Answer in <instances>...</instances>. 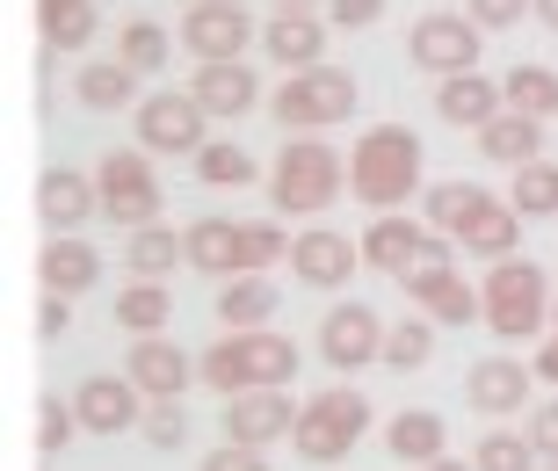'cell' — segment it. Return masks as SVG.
<instances>
[{
	"mask_svg": "<svg viewBox=\"0 0 558 471\" xmlns=\"http://www.w3.org/2000/svg\"><path fill=\"white\" fill-rule=\"evenodd\" d=\"M196 182H204V189H247V182H262V167H254L247 145L210 138L204 153H196Z\"/></svg>",
	"mask_w": 558,
	"mask_h": 471,
	"instance_id": "e575fe53",
	"label": "cell"
},
{
	"mask_svg": "<svg viewBox=\"0 0 558 471\" xmlns=\"http://www.w3.org/2000/svg\"><path fill=\"white\" fill-rule=\"evenodd\" d=\"M189 246V268H204V276H269L276 262H290V240L276 218H196L182 232Z\"/></svg>",
	"mask_w": 558,
	"mask_h": 471,
	"instance_id": "6da1fadb",
	"label": "cell"
},
{
	"mask_svg": "<svg viewBox=\"0 0 558 471\" xmlns=\"http://www.w3.org/2000/svg\"><path fill=\"white\" fill-rule=\"evenodd\" d=\"M551 327H558V298H551Z\"/></svg>",
	"mask_w": 558,
	"mask_h": 471,
	"instance_id": "816d5d0a",
	"label": "cell"
},
{
	"mask_svg": "<svg viewBox=\"0 0 558 471\" xmlns=\"http://www.w3.org/2000/svg\"><path fill=\"white\" fill-rule=\"evenodd\" d=\"M500 102L515 109V117H530V123H551L558 117V73L551 65H508V73H500Z\"/></svg>",
	"mask_w": 558,
	"mask_h": 471,
	"instance_id": "f546056e",
	"label": "cell"
},
{
	"mask_svg": "<svg viewBox=\"0 0 558 471\" xmlns=\"http://www.w3.org/2000/svg\"><path fill=\"white\" fill-rule=\"evenodd\" d=\"M254 44V15L240 0H196L182 8V51L196 65H240Z\"/></svg>",
	"mask_w": 558,
	"mask_h": 471,
	"instance_id": "8fae6325",
	"label": "cell"
},
{
	"mask_svg": "<svg viewBox=\"0 0 558 471\" xmlns=\"http://www.w3.org/2000/svg\"><path fill=\"white\" fill-rule=\"evenodd\" d=\"M385 450H392L399 464H435V457H450V428H442V413L407 407V413L385 421Z\"/></svg>",
	"mask_w": 558,
	"mask_h": 471,
	"instance_id": "484cf974",
	"label": "cell"
},
{
	"mask_svg": "<svg viewBox=\"0 0 558 471\" xmlns=\"http://www.w3.org/2000/svg\"><path fill=\"white\" fill-rule=\"evenodd\" d=\"M530 377L537 370L522 355H478L464 377V399H472V413H530Z\"/></svg>",
	"mask_w": 558,
	"mask_h": 471,
	"instance_id": "7402d4cb",
	"label": "cell"
},
{
	"mask_svg": "<svg viewBox=\"0 0 558 471\" xmlns=\"http://www.w3.org/2000/svg\"><path fill=\"white\" fill-rule=\"evenodd\" d=\"M355 262H363V240H349V232H333V226H312L290 240V268H298L305 290H341L355 276Z\"/></svg>",
	"mask_w": 558,
	"mask_h": 471,
	"instance_id": "9a60e30c",
	"label": "cell"
},
{
	"mask_svg": "<svg viewBox=\"0 0 558 471\" xmlns=\"http://www.w3.org/2000/svg\"><path fill=\"white\" fill-rule=\"evenodd\" d=\"M478 29L472 15H457V8H435V15H421L414 29H407V59L421 65V73H435V81H457V73H478Z\"/></svg>",
	"mask_w": 558,
	"mask_h": 471,
	"instance_id": "30bf717a",
	"label": "cell"
},
{
	"mask_svg": "<svg viewBox=\"0 0 558 471\" xmlns=\"http://www.w3.org/2000/svg\"><path fill=\"white\" fill-rule=\"evenodd\" d=\"M269 117L283 123L290 138H319L327 123L355 117V81L341 65H312V73H290L283 87L269 95Z\"/></svg>",
	"mask_w": 558,
	"mask_h": 471,
	"instance_id": "52a82bcc",
	"label": "cell"
},
{
	"mask_svg": "<svg viewBox=\"0 0 558 471\" xmlns=\"http://www.w3.org/2000/svg\"><path fill=\"white\" fill-rule=\"evenodd\" d=\"M138 435L153 443V450H182V443H189V413H182V399H145Z\"/></svg>",
	"mask_w": 558,
	"mask_h": 471,
	"instance_id": "ab89813d",
	"label": "cell"
},
{
	"mask_svg": "<svg viewBox=\"0 0 558 471\" xmlns=\"http://www.w3.org/2000/svg\"><path fill=\"white\" fill-rule=\"evenodd\" d=\"M530 450H537V464H558V399H537L530 407Z\"/></svg>",
	"mask_w": 558,
	"mask_h": 471,
	"instance_id": "b9f144b4",
	"label": "cell"
},
{
	"mask_svg": "<svg viewBox=\"0 0 558 471\" xmlns=\"http://www.w3.org/2000/svg\"><path fill=\"white\" fill-rule=\"evenodd\" d=\"M508 204H515L522 218H558V160H530L522 167Z\"/></svg>",
	"mask_w": 558,
	"mask_h": 471,
	"instance_id": "d590c367",
	"label": "cell"
},
{
	"mask_svg": "<svg viewBox=\"0 0 558 471\" xmlns=\"http://www.w3.org/2000/svg\"><path fill=\"white\" fill-rule=\"evenodd\" d=\"M37 283L44 298H87V290L102 283V254H95V240H81V232H51L37 254Z\"/></svg>",
	"mask_w": 558,
	"mask_h": 471,
	"instance_id": "ac0fdd59",
	"label": "cell"
},
{
	"mask_svg": "<svg viewBox=\"0 0 558 471\" xmlns=\"http://www.w3.org/2000/svg\"><path fill=\"white\" fill-rule=\"evenodd\" d=\"M262 51L290 73H312V65H327V22L312 15V8H290V15H269L262 29Z\"/></svg>",
	"mask_w": 558,
	"mask_h": 471,
	"instance_id": "603a6c76",
	"label": "cell"
},
{
	"mask_svg": "<svg viewBox=\"0 0 558 471\" xmlns=\"http://www.w3.org/2000/svg\"><path fill=\"white\" fill-rule=\"evenodd\" d=\"M182 262H189V246H182V232H167V226H145L124 240V268L138 283H160L167 268H182Z\"/></svg>",
	"mask_w": 558,
	"mask_h": 471,
	"instance_id": "d6a6232c",
	"label": "cell"
},
{
	"mask_svg": "<svg viewBox=\"0 0 558 471\" xmlns=\"http://www.w3.org/2000/svg\"><path fill=\"white\" fill-rule=\"evenodd\" d=\"M73 95H81V109H138V73H131L117 51L109 59H87L81 73H73Z\"/></svg>",
	"mask_w": 558,
	"mask_h": 471,
	"instance_id": "4316f807",
	"label": "cell"
},
{
	"mask_svg": "<svg viewBox=\"0 0 558 471\" xmlns=\"http://www.w3.org/2000/svg\"><path fill=\"white\" fill-rule=\"evenodd\" d=\"M472 464H478V471H537V450H530V435L494 428V435H478Z\"/></svg>",
	"mask_w": 558,
	"mask_h": 471,
	"instance_id": "74e56055",
	"label": "cell"
},
{
	"mask_svg": "<svg viewBox=\"0 0 558 471\" xmlns=\"http://www.w3.org/2000/svg\"><path fill=\"white\" fill-rule=\"evenodd\" d=\"M65 327H73V298H44V312H37V334H44V341H59Z\"/></svg>",
	"mask_w": 558,
	"mask_h": 471,
	"instance_id": "bcb514c9",
	"label": "cell"
},
{
	"mask_svg": "<svg viewBox=\"0 0 558 471\" xmlns=\"http://www.w3.org/2000/svg\"><path fill=\"white\" fill-rule=\"evenodd\" d=\"M478 29H515L522 15H537V0H464Z\"/></svg>",
	"mask_w": 558,
	"mask_h": 471,
	"instance_id": "7bdbcfd3",
	"label": "cell"
},
{
	"mask_svg": "<svg viewBox=\"0 0 558 471\" xmlns=\"http://www.w3.org/2000/svg\"><path fill=\"white\" fill-rule=\"evenodd\" d=\"M530 370H537L544 385H558V327H551V334L537 341V355H530Z\"/></svg>",
	"mask_w": 558,
	"mask_h": 471,
	"instance_id": "7dc6e473",
	"label": "cell"
},
{
	"mask_svg": "<svg viewBox=\"0 0 558 471\" xmlns=\"http://www.w3.org/2000/svg\"><path fill=\"white\" fill-rule=\"evenodd\" d=\"M204 471H269V457L247 450V443H218V450L204 457Z\"/></svg>",
	"mask_w": 558,
	"mask_h": 471,
	"instance_id": "ee69618b",
	"label": "cell"
},
{
	"mask_svg": "<svg viewBox=\"0 0 558 471\" xmlns=\"http://www.w3.org/2000/svg\"><path fill=\"white\" fill-rule=\"evenodd\" d=\"M478 298H486V327H494L500 341H537V334L551 327V283H544V268L522 262V254L486 268Z\"/></svg>",
	"mask_w": 558,
	"mask_h": 471,
	"instance_id": "5b68a950",
	"label": "cell"
},
{
	"mask_svg": "<svg viewBox=\"0 0 558 471\" xmlns=\"http://www.w3.org/2000/svg\"><path fill=\"white\" fill-rule=\"evenodd\" d=\"M435 355V319H399L392 334H385V370H421Z\"/></svg>",
	"mask_w": 558,
	"mask_h": 471,
	"instance_id": "8d00e7d4",
	"label": "cell"
},
{
	"mask_svg": "<svg viewBox=\"0 0 558 471\" xmlns=\"http://www.w3.org/2000/svg\"><path fill=\"white\" fill-rule=\"evenodd\" d=\"M218 421H226V443H247V450H269V443L298 435V407L283 391H240V399H226Z\"/></svg>",
	"mask_w": 558,
	"mask_h": 471,
	"instance_id": "2e32d148",
	"label": "cell"
},
{
	"mask_svg": "<svg viewBox=\"0 0 558 471\" xmlns=\"http://www.w3.org/2000/svg\"><path fill=\"white\" fill-rule=\"evenodd\" d=\"M167 51H174V29H167V22H153V15H138V22H124V29H117V59H124L138 81H145V73H160Z\"/></svg>",
	"mask_w": 558,
	"mask_h": 471,
	"instance_id": "836d02e7",
	"label": "cell"
},
{
	"mask_svg": "<svg viewBox=\"0 0 558 471\" xmlns=\"http://www.w3.org/2000/svg\"><path fill=\"white\" fill-rule=\"evenodd\" d=\"M537 471H558V464H537Z\"/></svg>",
	"mask_w": 558,
	"mask_h": 471,
	"instance_id": "f5cc1de1",
	"label": "cell"
},
{
	"mask_svg": "<svg viewBox=\"0 0 558 471\" xmlns=\"http://www.w3.org/2000/svg\"><path fill=\"white\" fill-rule=\"evenodd\" d=\"M472 204H478L472 182H435L428 196H421V218H428L435 232H450V240H457V226H464V210H472Z\"/></svg>",
	"mask_w": 558,
	"mask_h": 471,
	"instance_id": "f35d334b",
	"label": "cell"
},
{
	"mask_svg": "<svg viewBox=\"0 0 558 471\" xmlns=\"http://www.w3.org/2000/svg\"><path fill=\"white\" fill-rule=\"evenodd\" d=\"M428 262H457V240L435 232L428 218H407V210H385L363 232V268H385V276H414Z\"/></svg>",
	"mask_w": 558,
	"mask_h": 471,
	"instance_id": "9c48e42d",
	"label": "cell"
},
{
	"mask_svg": "<svg viewBox=\"0 0 558 471\" xmlns=\"http://www.w3.org/2000/svg\"><path fill=\"white\" fill-rule=\"evenodd\" d=\"M349 189H355V204H371L377 218L407 210L421 189V138L407 123H371L349 153Z\"/></svg>",
	"mask_w": 558,
	"mask_h": 471,
	"instance_id": "7a4b0ae2",
	"label": "cell"
},
{
	"mask_svg": "<svg viewBox=\"0 0 558 471\" xmlns=\"http://www.w3.org/2000/svg\"><path fill=\"white\" fill-rule=\"evenodd\" d=\"M189 95L204 102L210 123H232V117H247V109L262 102V73H254V65H196Z\"/></svg>",
	"mask_w": 558,
	"mask_h": 471,
	"instance_id": "cb8c5ba5",
	"label": "cell"
},
{
	"mask_svg": "<svg viewBox=\"0 0 558 471\" xmlns=\"http://www.w3.org/2000/svg\"><path fill=\"white\" fill-rule=\"evenodd\" d=\"M341 189H349V160L327 138H283V153L269 167V204L283 218H319Z\"/></svg>",
	"mask_w": 558,
	"mask_h": 471,
	"instance_id": "3957f363",
	"label": "cell"
},
{
	"mask_svg": "<svg viewBox=\"0 0 558 471\" xmlns=\"http://www.w3.org/2000/svg\"><path fill=\"white\" fill-rule=\"evenodd\" d=\"M73 428H81V407H65L59 391H44V399H37V450L59 457L65 443H73Z\"/></svg>",
	"mask_w": 558,
	"mask_h": 471,
	"instance_id": "60d3db41",
	"label": "cell"
},
{
	"mask_svg": "<svg viewBox=\"0 0 558 471\" xmlns=\"http://www.w3.org/2000/svg\"><path fill=\"white\" fill-rule=\"evenodd\" d=\"M478 153L494 167H530V160H544V123H530V117H515V109H500L486 131H478Z\"/></svg>",
	"mask_w": 558,
	"mask_h": 471,
	"instance_id": "83f0119b",
	"label": "cell"
},
{
	"mask_svg": "<svg viewBox=\"0 0 558 471\" xmlns=\"http://www.w3.org/2000/svg\"><path fill=\"white\" fill-rule=\"evenodd\" d=\"M37 29L51 51H87L102 15H95V0H37Z\"/></svg>",
	"mask_w": 558,
	"mask_h": 471,
	"instance_id": "4dcf8cb0",
	"label": "cell"
},
{
	"mask_svg": "<svg viewBox=\"0 0 558 471\" xmlns=\"http://www.w3.org/2000/svg\"><path fill=\"white\" fill-rule=\"evenodd\" d=\"M457 246H464L472 262H486V268H494V262H515V246H522V210L478 189V204L464 210V226H457Z\"/></svg>",
	"mask_w": 558,
	"mask_h": 471,
	"instance_id": "d6986e66",
	"label": "cell"
},
{
	"mask_svg": "<svg viewBox=\"0 0 558 471\" xmlns=\"http://www.w3.org/2000/svg\"><path fill=\"white\" fill-rule=\"evenodd\" d=\"M138 145L145 153H174V160H196L210 145V117L196 95H174V87H160V95H145L138 102Z\"/></svg>",
	"mask_w": 558,
	"mask_h": 471,
	"instance_id": "7c38bea8",
	"label": "cell"
},
{
	"mask_svg": "<svg viewBox=\"0 0 558 471\" xmlns=\"http://www.w3.org/2000/svg\"><path fill=\"white\" fill-rule=\"evenodd\" d=\"M109 312H117V327H124L131 341H153V334H167V319H174V298H167V283H138V276H131L124 298Z\"/></svg>",
	"mask_w": 558,
	"mask_h": 471,
	"instance_id": "1f68e13d",
	"label": "cell"
},
{
	"mask_svg": "<svg viewBox=\"0 0 558 471\" xmlns=\"http://www.w3.org/2000/svg\"><path fill=\"white\" fill-rule=\"evenodd\" d=\"M421 471H478L472 457H435V464H421Z\"/></svg>",
	"mask_w": 558,
	"mask_h": 471,
	"instance_id": "c3c4849f",
	"label": "cell"
},
{
	"mask_svg": "<svg viewBox=\"0 0 558 471\" xmlns=\"http://www.w3.org/2000/svg\"><path fill=\"white\" fill-rule=\"evenodd\" d=\"M537 22H544V29H558V0H537Z\"/></svg>",
	"mask_w": 558,
	"mask_h": 471,
	"instance_id": "681fc988",
	"label": "cell"
},
{
	"mask_svg": "<svg viewBox=\"0 0 558 471\" xmlns=\"http://www.w3.org/2000/svg\"><path fill=\"white\" fill-rule=\"evenodd\" d=\"M95 189H102V218H109V226H124V232L160 226L167 189H160V174H153V153H145V145H131V153L117 145V153H102Z\"/></svg>",
	"mask_w": 558,
	"mask_h": 471,
	"instance_id": "ba28073f",
	"label": "cell"
},
{
	"mask_svg": "<svg viewBox=\"0 0 558 471\" xmlns=\"http://www.w3.org/2000/svg\"><path fill=\"white\" fill-rule=\"evenodd\" d=\"M363 428H371V399L355 385H327L298 407V435H290V443H298L305 464H341V457L363 443Z\"/></svg>",
	"mask_w": 558,
	"mask_h": 471,
	"instance_id": "8992f818",
	"label": "cell"
},
{
	"mask_svg": "<svg viewBox=\"0 0 558 471\" xmlns=\"http://www.w3.org/2000/svg\"><path fill=\"white\" fill-rule=\"evenodd\" d=\"M500 81H486V73H457V81H435V117L457 123V131H486V123L500 117Z\"/></svg>",
	"mask_w": 558,
	"mask_h": 471,
	"instance_id": "d4e9b609",
	"label": "cell"
},
{
	"mask_svg": "<svg viewBox=\"0 0 558 471\" xmlns=\"http://www.w3.org/2000/svg\"><path fill=\"white\" fill-rule=\"evenodd\" d=\"M73 407H81V428L87 435H124V428H138V421H145V391L131 385V377L95 370V377H81Z\"/></svg>",
	"mask_w": 558,
	"mask_h": 471,
	"instance_id": "e0dca14e",
	"label": "cell"
},
{
	"mask_svg": "<svg viewBox=\"0 0 558 471\" xmlns=\"http://www.w3.org/2000/svg\"><path fill=\"white\" fill-rule=\"evenodd\" d=\"M124 377L145 391V399H182L196 377H204V363H189L167 334H153V341H131V355H124Z\"/></svg>",
	"mask_w": 558,
	"mask_h": 471,
	"instance_id": "ffe728a7",
	"label": "cell"
},
{
	"mask_svg": "<svg viewBox=\"0 0 558 471\" xmlns=\"http://www.w3.org/2000/svg\"><path fill=\"white\" fill-rule=\"evenodd\" d=\"M385 319H377V305H363V298H349V305H333L327 319H319V363L327 370H363V363H385Z\"/></svg>",
	"mask_w": 558,
	"mask_h": 471,
	"instance_id": "4fadbf2b",
	"label": "cell"
},
{
	"mask_svg": "<svg viewBox=\"0 0 558 471\" xmlns=\"http://www.w3.org/2000/svg\"><path fill=\"white\" fill-rule=\"evenodd\" d=\"M37 218L51 232H81L87 218H102V189H95V174L44 167V174H37Z\"/></svg>",
	"mask_w": 558,
	"mask_h": 471,
	"instance_id": "44dd1931",
	"label": "cell"
},
{
	"mask_svg": "<svg viewBox=\"0 0 558 471\" xmlns=\"http://www.w3.org/2000/svg\"><path fill=\"white\" fill-rule=\"evenodd\" d=\"M377 15H385V0H333V22L341 29H371Z\"/></svg>",
	"mask_w": 558,
	"mask_h": 471,
	"instance_id": "f6af8a7d",
	"label": "cell"
},
{
	"mask_svg": "<svg viewBox=\"0 0 558 471\" xmlns=\"http://www.w3.org/2000/svg\"><path fill=\"white\" fill-rule=\"evenodd\" d=\"M276 15H290V8H319V0H269Z\"/></svg>",
	"mask_w": 558,
	"mask_h": 471,
	"instance_id": "f907efd6",
	"label": "cell"
},
{
	"mask_svg": "<svg viewBox=\"0 0 558 471\" xmlns=\"http://www.w3.org/2000/svg\"><path fill=\"white\" fill-rule=\"evenodd\" d=\"M298 377V341L283 334H226L218 349H204V385L240 399V391H283Z\"/></svg>",
	"mask_w": 558,
	"mask_h": 471,
	"instance_id": "277c9868",
	"label": "cell"
},
{
	"mask_svg": "<svg viewBox=\"0 0 558 471\" xmlns=\"http://www.w3.org/2000/svg\"><path fill=\"white\" fill-rule=\"evenodd\" d=\"M276 283L269 276H232L226 290H218V319H226V334H262L276 319Z\"/></svg>",
	"mask_w": 558,
	"mask_h": 471,
	"instance_id": "f1b7e54d",
	"label": "cell"
},
{
	"mask_svg": "<svg viewBox=\"0 0 558 471\" xmlns=\"http://www.w3.org/2000/svg\"><path fill=\"white\" fill-rule=\"evenodd\" d=\"M399 283H407L414 312L435 319V327H472V319H486V298L472 290V276L457 262H428V268H414V276H399Z\"/></svg>",
	"mask_w": 558,
	"mask_h": 471,
	"instance_id": "5bb4252c",
	"label": "cell"
}]
</instances>
